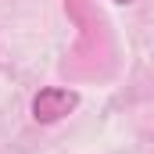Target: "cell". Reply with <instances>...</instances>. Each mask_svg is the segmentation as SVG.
<instances>
[{
  "mask_svg": "<svg viewBox=\"0 0 154 154\" xmlns=\"http://www.w3.org/2000/svg\"><path fill=\"white\" fill-rule=\"evenodd\" d=\"M79 93L75 90H65V86H43L36 97H32V118L36 122H57L68 111H75Z\"/></svg>",
  "mask_w": 154,
  "mask_h": 154,
  "instance_id": "cell-1",
  "label": "cell"
},
{
  "mask_svg": "<svg viewBox=\"0 0 154 154\" xmlns=\"http://www.w3.org/2000/svg\"><path fill=\"white\" fill-rule=\"evenodd\" d=\"M115 4H129V0H115Z\"/></svg>",
  "mask_w": 154,
  "mask_h": 154,
  "instance_id": "cell-2",
  "label": "cell"
}]
</instances>
